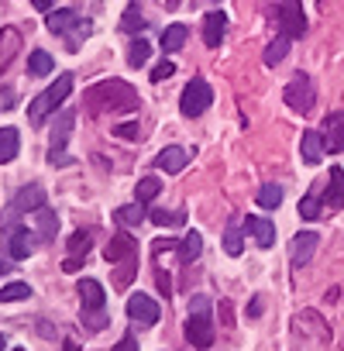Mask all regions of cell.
Instances as JSON below:
<instances>
[{
	"instance_id": "1",
	"label": "cell",
	"mask_w": 344,
	"mask_h": 351,
	"mask_svg": "<svg viewBox=\"0 0 344 351\" xmlns=\"http://www.w3.org/2000/svg\"><path fill=\"white\" fill-rule=\"evenodd\" d=\"M86 104L93 110H134L138 107V93L124 80H103V83H97L86 93Z\"/></svg>"
},
{
	"instance_id": "2",
	"label": "cell",
	"mask_w": 344,
	"mask_h": 351,
	"mask_svg": "<svg viewBox=\"0 0 344 351\" xmlns=\"http://www.w3.org/2000/svg\"><path fill=\"white\" fill-rule=\"evenodd\" d=\"M69 93H73V76H69V73H62V76H59L45 93H38V97L28 104V121H32L35 128H42V124H45V117H49V114H56Z\"/></svg>"
},
{
	"instance_id": "3",
	"label": "cell",
	"mask_w": 344,
	"mask_h": 351,
	"mask_svg": "<svg viewBox=\"0 0 344 351\" xmlns=\"http://www.w3.org/2000/svg\"><path fill=\"white\" fill-rule=\"evenodd\" d=\"M265 8L272 11L279 32L286 38H303L306 32V14H303V4L299 0H265Z\"/></svg>"
},
{
	"instance_id": "4",
	"label": "cell",
	"mask_w": 344,
	"mask_h": 351,
	"mask_svg": "<svg viewBox=\"0 0 344 351\" xmlns=\"http://www.w3.org/2000/svg\"><path fill=\"white\" fill-rule=\"evenodd\" d=\"M210 104H214L210 83H207V80H190L186 90H183V97H180V110H183L186 117H200Z\"/></svg>"
},
{
	"instance_id": "5",
	"label": "cell",
	"mask_w": 344,
	"mask_h": 351,
	"mask_svg": "<svg viewBox=\"0 0 344 351\" xmlns=\"http://www.w3.org/2000/svg\"><path fill=\"white\" fill-rule=\"evenodd\" d=\"M73 124H76V114H73V110H62V114L56 117V124H52V148H49V162H52V165H69V162H73V158L66 155V141H69Z\"/></svg>"
},
{
	"instance_id": "6",
	"label": "cell",
	"mask_w": 344,
	"mask_h": 351,
	"mask_svg": "<svg viewBox=\"0 0 344 351\" xmlns=\"http://www.w3.org/2000/svg\"><path fill=\"white\" fill-rule=\"evenodd\" d=\"M286 104H289L296 114H310V110H313L317 90H313V83H310L306 73H299V76L289 80V86H286Z\"/></svg>"
},
{
	"instance_id": "7",
	"label": "cell",
	"mask_w": 344,
	"mask_h": 351,
	"mask_svg": "<svg viewBox=\"0 0 344 351\" xmlns=\"http://www.w3.org/2000/svg\"><path fill=\"white\" fill-rule=\"evenodd\" d=\"M127 317H131L134 324H141V327H151V324H158L162 306H158L148 293H134V296L127 300Z\"/></svg>"
},
{
	"instance_id": "8",
	"label": "cell",
	"mask_w": 344,
	"mask_h": 351,
	"mask_svg": "<svg viewBox=\"0 0 344 351\" xmlns=\"http://www.w3.org/2000/svg\"><path fill=\"white\" fill-rule=\"evenodd\" d=\"M103 258H107L110 265L131 262V258H138V241H134L127 231H121V234H114V238L107 241V248H103Z\"/></svg>"
},
{
	"instance_id": "9",
	"label": "cell",
	"mask_w": 344,
	"mask_h": 351,
	"mask_svg": "<svg viewBox=\"0 0 344 351\" xmlns=\"http://www.w3.org/2000/svg\"><path fill=\"white\" fill-rule=\"evenodd\" d=\"M183 334H186V341H190L193 348H210V344H214V324H210L207 313H190Z\"/></svg>"
},
{
	"instance_id": "10",
	"label": "cell",
	"mask_w": 344,
	"mask_h": 351,
	"mask_svg": "<svg viewBox=\"0 0 344 351\" xmlns=\"http://www.w3.org/2000/svg\"><path fill=\"white\" fill-rule=\"evenodd\" d=\"M323 148L327 152H344V110H334V114H327L323 117Z\"/></svg>"
},
{
	"instance_id": "11",
	"label": "cell",
	"mask_w": 344,
	"mask_h": 351,
	"mask_svg": "<svg viewBox=\"0 0 344 351\" xmlns=\"http://www.w3.org/2000/svg\"><path fill=\"white\" fill-rule=\"evenodd\" d=\"M317 245H320V238H317L313 231H299V234L293 238V245H289V258H293V269H303V265H306V262L313 258Z\"/></svg>"
},
{
	"instance_id": "12",
	"label": "cell",
	"mask_w": 344,
	"mask_h": 351,
	"mask_svg": "<svg viewBox=\"0 0 344 351\" xmlns=\"http://www.w3.org/2000/svg\"><path fill=\"white\" fill-rule=\"evenodd\" d=\"M186 162H190L186 148H180V145H169V148H162V152H158L155 169H162V172H169V176H176V172H183V169H186Z\"/></svg>"
},
{
	"instance_id": "13",
	"label": "cell",
	"mask_w": 344,
	"mask_h": 351,
	"mask_svg": "<svg viewBox=\"0 0 344 351\" xmlns=\"http://www.w3.org/2000/svg\"><path fill=\"white\" fill-rule=\"evenodd\" d=\"M11 207H14V210H21V214H28V210H42V207H45V186H38V183L21 186Z\"/></svg>"
},
{
	"instance_id": "14",
	"label": "cell",
	"mask_w": 344,
	"mask_h": 351,
	"mask_svg": "<svg viewBox=\"0 0 344 351\" xmlns=\"http://www.w3.org/2000/svg\"><path fill=\"white\" fill-rule=\"evenodd\" d=\"M224 32H228V14H224V11H210V14L204 18V42H207L210 49H217V45L224 42Z\"/></svg>"
},
{
	"instance_id": "15",
	"label": "cell",
	"mask_w": 344,
	"mask_h": 351,
	"mask_svg": "<svg viewBox=\"0 0 344 351\" xmlns=\"http://www.w3.org/2000/svg\"><path fill=\"white\" fill-rule=\"evenodd\" d=\"M245 231L255 238L258 248H272L275 245V224H269L265 217H248L245 221Z\"/></svg>"
},
{
	"instance_id": "16",
	"label": "cell",
	"mask_w": 344,
	"mask_h": 351,
	"mask_svg": "<svg viewBox=\"0 0 344 351\" xmlns=\"http://www.w3.org/2000/svg\"><path fill=\"white\" fill-rule=\"evenodd\" d=\"M323 134L320 131H303V141H299V155H303V162L306 165H317L320 158H323Z\"/></svg>"
},
{
	"instance_id": "17",
	"label": "cell",
	"mask_w": 344,
	"mask_h": 351,
	"mask_svg": "<svg viewBox=\"0 0 344 351\" xmlns=\"http://www.w3.org/2000/svg\"><path fill=\"white\" fill-rule=\"evenodd\" d=\"M45 25H49V32H52V35H66V32H73V28L79 25V14H76V11H69V8H62V11H49Z\"/></svg>"
},
{
	"instance_id": "18",
	"label": "cell",
	"mask_w": 344,
	"mask_h": 351,
	"mask_svg": "<svg viewBox=\"0 0 344 351\" xmlns=\"http://www.w3.org/2000/svg\"><path fill=\"white\" fill-rule=\"evenodd\" d=\"M18 152H21V134H18V128H0V165L14 162Z\"/></svg>"
},
{
	"instance_id": "19",
	"label": "cell",
	"mask_w": 344,
	"mask_h": 351,
	"mask_svg": "<svg viewBox=\"0 0 344 351\" xmlns=\"http://www.w3.org/2000/svg\"><path fill=\"white\" fill-rule=\"evenodd\" d=\"M327 204H330V210H337V207H344V169H330V180H327V197H323Z\"/></svg>"
},
{
	"instance_id": "20",
	"label": "cell",
	"mask_w": 344,
	"mask_h": 351,
	"mask_svg": "<svg viewBox=\"0 0 344 351\" xmlns=\"http://www.w3.org/2000/svg\"><path fill=\"white\" fill-rule=\"evenodd\" d=\"M32 252H35V234H32L28 228L11 231V255H14V258H28Z\"/></svg>"
},
{
	"instance_id": "21",
	"label": "cell",
	"mask_w": 344,
	"mask_h": 351,
	"mask_svg": "<svg viewBox=\"0 0 344 351\" xmlns=\"http://www.w3.org/2000/svg\"><path fill=\"white\" fill-rule=\"evenodd\" d=\"M79 296H83V306H103L107 303V293L97 279H79Z\"/></svg>"
},
{
	"instance_id": "22",
	"label": "cell",
	"mask_w": 344,
	"mask_h": 351,
	"mask_svg": "<svg viewBox=\"0 0 344 351\" xmlns=\"http://www.w3.org/2000/svg\"><path fill=\"white\" fill-rule=\"evenodd\" d=\"M38 214V241H52L56 238V231H59V217H56V210H49V207H42V210H35Z\"/></svg>"
},
{
	"instance_id": "23",
	"label": "cell",
	"mask_w": 344,
	"mask_h": 351,
	"mask_svg": "<svg viewBox=\"0 0 344 351\" xmlns=\"http://www.w3.org/2000/svg\"><path fill=\"white\" fill-rule=\"evenodd\" d=\"M186 45V25H169L162 32V52H180Z\"/></svg>"
},
{
	"instance_id": "24",
	"label": "cell",
	"mask_w": 344,
	"mask_h": 351,
	"mask_svg": "<svg viewBox=\"0 0 344 351\" xmlns=\"http://www.w3.org/2000/svg\"><path fill=\"white\" fill-rule=\"evenodd\" d=\"M200 252H204V234H200V231H190V234L183 238V245H180V258H183V262H197Z\"/></svg>"
},
{
	"instance_id": "25",
	"label": "cell",
	"mask_w": 344,
	"mask_h": 351,
	"mask_svg": "<svg viewBox=\"0 0 344 351\" xmlns=\"http://www.w3.org/2000/svg\"><path fill=\"white\" fill-rule=\"evenodd\" d=\"M52 69H56V62H52V56H49V52L35 49V52L28 56V73H32V76H49Z\"/></svg>"
},
{
	"instance_id": "26",
	"label": "cell",
	"mask_w": 344,
	"mask_h": 351,
	"mask_svg": "<svg viewBox=\"0 0 344 351\" xmlns=\"http://www.w3.org/2000/svg\"><path fill=\"white\" fill-rule=\"evenodd\" d=\"M114 221L117 224H127V228H134V224H141L145 221V207L134 200V204H127V207H117L114 210Z\"/></svg>"
},
{
	"instance_id": "27",
	"label": "cell",
	"mask_w": 344,
	"mask_h": 351,
	"mask_svg": "<svg viewBox=\"0 0 344 351\" xmlns=\"http://www.w3.org/2000/svg\"><path fill=\"white\" fill-rule=\"evenodd\" d=\"M141 28H145L141 8H138V4H127V8H124V18H121V32L134 35V32H141Z\"/></svg>"
},
{
	"instance_id": "28",
	"label": "cell",
	"mask_w": 344,
	"mask_h": 351,
	"mask_svg": "<svg viewBox=\"0 0 344 351\" xmlns=\"http://www.w3.org/2000/svg\"><path fill=\"white\" fill-rule=\"evenodd\" d=\"M289 42H293V38H286V35H279L275 42H269V49H265V66H279V62L286 59V52H289Z\"/></svg>"
},
{
	"instance_id": "29",
	"label": "cell",
	"mask_w": 344,
	"mask_h": 351,
	"mask_svg": "<svg viewBox=\"0 0 344 351\" xmlns=\"http://www.w3.org/2000/svg\"><path fill=\"white\" fill-rule=\"evenodd\" d=\"M148 56H151V45H148L145 38H134V42H131V49H127V66H134V69H138V66H145V62H148Z\"/></svg>"
},
{
	"instance_id": "30",
	"label": "cell",
	"mask_w": 344,
	"mask_h": 351,
	"mask_svg": "<svg viewBox=\"0 0 344 351\" xmlns=\"http://www.w3.org/2000/svg\"><path fill=\"white\" fill-rule=\"evenodd\" d=\"M282 204V186H275V183H265L262 190H258V207H265V210H275Z\"/></svg>"
},
{
	"instance_id": "31",
	"label": "cell",
	"mask_w": 344,
	"mask_h": 351,
	"mask_svg": "<svg viewBox=\"0 0 344 351\" xmlns=\"http://www.w3.org/2000/svg\"><path fill=\"white\" fill-rule=\"evenodd\" d=\"M158 190H162V183L155 180V176H145V180H138L134 197H138V204H148V200H155V197H158Z\"/></svg>"
},
{
	"instance_id": "32",
	"label": "cell",
	"mask_w": 344,
	"mask_h": 351,
	"mask_svg": "<svg viewBox=\"0 0 344 351\" xmlns=\"http://www.w3.org/2000/svg\"><path fill=\"white\" fill-rule=\"evenodd\" d=\"M320 214H323V200H320L317 193H310V197H303V200H299V217L317 221Z\"/></svg>"
},
{
	"instance_id": "33",
	"label": "cell",
	"mask_w": 344,
	"mask_h": 351,
	"mask_svg": "<svg viewBox=\"0 0 344 351\" xmlns=\"http://www.w3.org/2000/svg\"><path fill=\"white\" fill-rule=\"evenodd\" d=\"M79 320H83L86 327H93V330L107 327V313H103V306H83V310H79Z\"/></svg>"
},
{
	"instance_id": "34",
	"label": "cell",
	"mask_w": 344,
	"mask_h": 351,
	"mask_svg": "<svg viewBox=\"0 0 344 351\" xmlns=\"http://www.w3.org/2000/svg\"><path fill=\"white\" fill-rule=\"evenodd\" d=\"M28 296H32L28 282H8L0 289V303H14V300H28Z\"/></svg>"
},
{
	"instance_id": "35",
	"label": "cell",
	"mask_w": 344,
	"mask_h": 351,
	"mask_svg": "<svg viewBox=\"0 0 344 351\" xmlns=\"http://www.w3.org/2000/svg\"><path fill=\"white\" fill-rule=\"evenodd\" d=\"M224 252L231 255V258H238L245 248H241V228L238 224H231L228 231H224Z\"/></svg>"
},
{
	"instance_id": "36",
	"label": "cell",
	"mask_w": 344,
	"mask_h": 351,
	"mask_svg": "<svg viewBox=\"0 0 344 351\" xmlns=\"http://www.w3.org/2000/svg\"><path fill=\"white\" fill-rule=\"evenodd\" d=\"M151 221L162 224V228H176V224L186 221V214H183V210H172V214H169V210H151Z\"/></svg>"
},
{
	"instance_id": "37",
	"label": "cell",
	"mask_w": 344,
	"mask_h": 351,
	"mask_svg": "<svg viewBox=\"0 0 344 351\" xmlns=\"http://www.w3.org/2000/svg\"><path fill=\"white\" fill-rule=\"evenodd\" d=\"M90 245H93L90 231H76V234L69 238V252H73V255H79V258H83V255L90 252Z\"/></svg>"
},
{
	"instance_id": "38",
	"label": "cell",
	"mask_w": 344,
	"mask_h": 351,
	"mask_svg": "<svg viewBox=\"0 0 344 351\" xmlns=\"http://www.w3.org/2000/svg\"><path fill=\"white\" fill-rule=\"evenodd\" d=\"M172 73H176V66H172V62L165 59V62H158V66L151 69V83H162V80H169Z\"/></svg>"
},
{
	"instance_id": "39",
	"label": "cell",
	"mask_w": 344,
	"mask_h": 351,
	"mask_svg": "<svg viewBox=\"0 0 344 351\" xmlns=\"http://www.w3.org/2000/svg\"><path fill=\"white\" fill-rule=\"evenodd\" d=\"M114 134H117V138H138V124H134V121H124V124L114 128Z\"/></svg>"
},
{
	"instance_id": "40",
	"label": "cell",
	"mask_w": 344,
	"mask_h": 351,
	"mask_svg": "<svg viewBox=\"0 0 344 351\" xmlns=\"http://www.w3.org/2000/svg\"><path fill=\"white\" fill-rule=\"evenodd\" d=\"M207 306H210V300H207L204 293H197V296L190 300V313H207Z\"/></svg>"
},
{
	"instance_id": "41",
	"label": "cell",
	"mask_w": 344,
	"mask_h": 351,
	"mask_svg": "<svg viewBox=\"0 0 344 351\" xmlns=\"http://www.w3.org/2000/svg\"><path fill=\"white\" fill-rule=\"evenodd\" d=\"M114 351H138V337H134V334H127V337H121V341L114 344Z\"/></svg>"
},
{
	"instance_id": "42",
	"label": "cell",
	"mask_w": 344,
	"mask_h": 351,
	"mask_svg": "<svg viewBox=\"0 0 344 351\" xmlns=\"http://www.w3.org/2000/svg\"><path fill=\"white\" fill-rule=\"evenodd\" d=\"M14 107V90H0V110H11Z\"/></svg>"
},
{
	"instance_id": "43",
	"label": "cell",
	"mask_w": 344,
	"mask_h": 351,
	"mask_svg": "<svg viewBox=\"0 0 344 351\" xmlns=\"http://www.w3.org/2000/svg\"><path fill=\"white\" fill-rule=\"evenodd\" d=\"M158 289H162V296L169 300V293H172V282H169V276H165V272H158Z\"/></svg>"
},
{
	"instance_id": "44",
	"label": "cell",
	"mask_w": 344,
	"mask_h": 351,
	"mask_svg": "<svg viewBox=\"0 0 344 351\" xmlns=\"http://www.w3.org/2000/svg\"><path fill=\"white\" fill-rule=\"evenodd\" d=\"M79 265H83V262H79V255H73V258H66V262H62V269H66V272H76Z\"/></svg>"
},
{
	"instance_id": "45",
	"label": "cell",
	"mask_w": 344,
	"mask_h": 351,
	"mask_svg": "<svg viewBox=\"0 0 344 351\" xmlns=\"http://www.w3.org/2000/svg\"><path fill=\"white\" fill-rule=\"evenodd\" d=\"M155 252L162 255V252H176V241H155Z\"/></svg>"
},
{
	"instance_id": "46",
	"label": "cell",
	"mask_w": 344,
	"mask_h": 351,
	"mask_svg": "<svg viewBox=\"0 0 344 351\" xmlns=\"http://www.w3.org/2000/svg\"><path fill=\"white\" fill-rule=\"evenodd\" d=\"M248 313H251V317H262V296H255V300H251Z\"/></svg>"
},
{
	"instance_id": "47",
	"label": "cell",
	"mask_w": 344,
	"mask_h": 351,
	"mask_svg": "<svg viewBox=\"0 0 344 351\" xmlns=\"http://www.w3.org/2000/svg\"><path fill=\"white\" fill-rule=\"evenodd\" d=\"M35 8H38V11H49V8H52V0H35Z\"/></svg>"
},
{
	"instance_id": "48",
	"label": "cell",
	"mask_w": 344,
	"mask_h": 351,
	"mask_svg": "<svg viewBox=\"0 0 344 351\" xmlns=\"http://www.w3.org/2000/svg\"><path fill=\"white\" fill-rule=\"evenodd\" d=\"M8 272H11V265H8V262H0V279H4Z\"/></svg>"
},
{
	"instance_id": "49",
	"label": "cell",
	"mask_w": 344,
	"mask_h": 351,
	"mask_svg": "<svg viewBox=\"0 0 344 351\" xmlns=\"http://www.w3.org/2000/svg\"><path fill=\"white\" fill-rule=\"evenodd\" d=\"M4 348H8V337H4V334H0V351H4Z\"/></svg>"
},
{
	"instance_id": "50",
	"label": "cell",
	"mask_w": 344,
	"mask_h": 351,
	"mask_svg": "<svg viewBox=\"0 0 344 351\" xmlns=\"http://www.w3.org/2000/svg\"><path fill=\"white\" fill-rule=\"evenodd\" d=\"M11 351H28V348H11Z\"/></svg>"
},
{
	"instance_id": "51",
	"label": "cell",
	"mask_w": 344,
	"mask_h": 351,
	"mask_svg": "<svg viewBox=\"0 0 344 351\" xmlns=\"http://www.w3.org/2000/svg\"><path fill=\"white\" fill-rule=\"evenodd\" d=\"M66 351H76V348H73V344H66Z\"/></svg>"
},
{
	"instance_id": "52",
	"label": "cell",
	"mask_w": 344,
	"mask_h": 351,
	"mask_svg": "<svg viewBox=\"0 0 344 351\" xmlns=\"http://www.w3.org/2000/svg\"><path fill=\"white\" fill-rule=\"evenodd\" d=\"M320 4H327V0H320Z\"/></svg>"
}]
</instances>
